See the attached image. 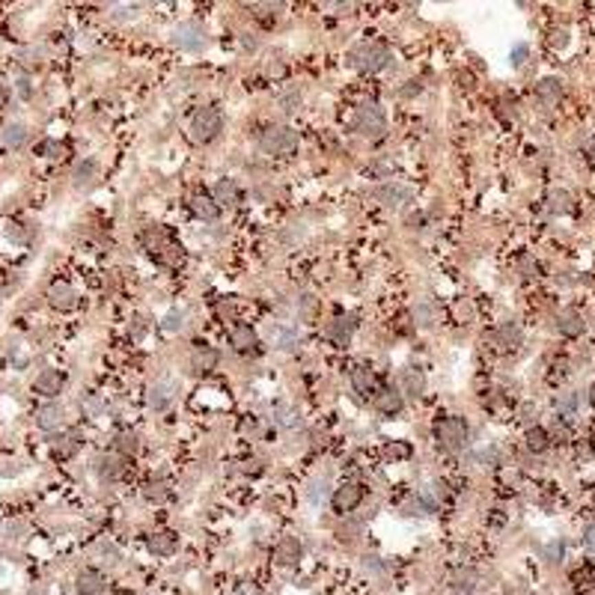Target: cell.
<instances>
[{
    "instance_id": "obj_1",
    "label": "cell",
    "mask_w": 595,
    "mask_h": 595,
    "mask_svg": "<svg viewBox=\"0 0 595 595\" xmlns=\"http://www.w3.org/2000/svg\"><path fill=\"white\" fill-rule=\"evenodd\" d=\"M471 438V426L464 423V417H444L435 426V440L444 453H462Z\"/></svg>"
},
{
    "instance_id": "obj_2",
    "label": "cell",
    "mask_w": 595,
    "mask_h": 595,
    "mask_svg": "<svg viewBox=\"0 0 595 595\" xmlns=\"http://www.w3.org/2000/svg\"><path fill=\"white\" fill-rule=\"evenodd\" d=\"M355 131L360 134V137H369V140L384 137V131H387L384 111L375 102H363L357 107V113H355Z\"/></svg>"
},
{
    "instance_id": "obj_3",
    "label": "cell",
    "mask_w": 595,
    "mask_h": 595,
    "mask_svg": "<svg viewBox=\"0 0 595 595\" xmlns=\"http://www.w3.org/2000/svg\"><path fill=\"white\" fill-rule=\"evenodd\" d=\"M387 63H390V51L381 42H363L351 51V66L357 71H369L372 75V71H381Z\"/></svg>"
},
{
    "instance_id": "obj_4",
    "label": "cell",
    "mask_w": 595,
    "mask_h": 595,
    "mask_svg": "<svg viewBox=\"0 0 595 595\" xmlns=\"http://www.w3.org/2000/svg\"><path fill=\"white\" fill-rule=\"evenodd\" d=\"M259 146H262L268 155H292L298 149V131H292L289 125H271V128L262 131Z\"/></svg>"
},
{
    "instance_id": "obj_5",
    "label": "cell",
    "mask_w": 595,
    "mask_h": 595,
    "mask_svg": "<svg viewBox=\"0 0 595 595\" xmlns=\"http://www.w3.org/2000/svg\"><path fill=\"white\" fill-rule=\"evenodd\" d=\"M221 131H223V113L218 111V107H203V111L194 113L191 134H194L197 143H212Z\"/></svg>"
},
{
    "instance_id": "obj_6",
    "label": "cell",
    "mask_w": 595,
    "mask_h": 595,
    "mask_svg": "<svg viewBox=\"0 0 595 595\" xmlns=\"http://www.w3.org/2000/svg\"><path fill=\"white\" fill-rule=\"evenodd\" d=\"M176 396H179V381H173V378H155L146 387V405L152 411H167L176 402Z\"/></svg>"
},
{
    "instance_id": "obj_7",
    "label": "cell",
    "mask_w": 595,
    "mask_h": 595,
    "mask_svg": "<svg viewBox=\"0 0 595 595\" xmlns=\"http://www.w3.org/2000/svg\"><path fill=\"white\" fill-rule=\"evenodd\" d=\"M333 509L339 512V515H348V512H355L360 503H363V485L357 482H342L339 489H333Z\"/></svg>"
},
{
    "instance_id": "obj_8",
    "label": "cell",
    "mask_w": 595,
    "mask_h": 595,
    "mask_svg": "<svg viewBox=\"0 0 595 595\" xmlns=\"http://www.w3.org/2000/svg\"><path fill=\"white\" fill-rule=\"evenodd\" d=\"M173 45H179L182 51L197 54V51H203L205 36H203V30L197 24H179L176 30H173Z\"/></svg>"
},
{
    "instance_id": "obj_9",
    "label": "cell",
    "mask_w": 595,
    "mask_h": 595,
    "mask_svg": "<svg viewBox=\"0 0 595 595\" xmlns=\"http://www.w3.org/2000/svg\"><path fill=\"white\" fill-rule=\"evenodd\" d=\"M372 402H375V411L384 414V417H396V414H402V408H405V399H402V393L396 390V387H384V390H378Z\"/></svg>"
},
{
    "instance_id": "obj_10",
    "label": "cell",
    "mask_w": 595,
    "mask_h": 595,
    "mask_svg": "<svg viewBox=\"0 0 595 595\" xmlns=\"http://www.w3.org/2000/svg\"><path fill=\"white\" fill-rule=\"evenodd\" d=\"M63 384H66V375L63 372H57V369H42L39 375H36V381H33V393H39V396H57L60 390H63Z\"/></svg>"
},
{
    "instance_id": "obj_11",
    "label": "cell",
    "mask_w": 595,
    "mask_h": 595,
    "mask_svg": "<svg viewBox=\"0 0 595 595\" xmlns=\"http://www.w3.org/2000/svg\"><path fill=\"white\" fill-rule=\"evenodd\" d=\"M301 554H304V548H301V542H298L295 536H283L280 542H277V548H274V560H277V565H295L298 560H301Z\"/></svg>"
},
{
    "instance_id": "obj_12",
    "label": "cell",
    "mask_w": 595,
    "mask_h": 595,
    "mask_svg": "<svg viewBox=\"0 0 595 595\" xmlns=\"http://www.w3.org/2000/svg\"><path fill=\"white\" fill-rule=\"evenodd\" d=\"M375 197H378V200H381L384 205H402V203H411V200H414L411 188H405V185H399V182H387L384 188H378Z\"/></svg>"
},
{
    "instance_id": "obj_13",
    "label": "cell",
    "mask_w": 595,
    "mask_h": 595,
    "mask_svg": "<svg viewBox=\"0 0 595 595\" xmlns=\"http://www.w3.org/2000/svg\"><path fill=\"white\" fill-rule=\"evenodd\" d=\"M48 304L54 310H71L78 304V292L71 289L69 283H54L48 289Z\"/></svg>"
},
{
    "instance_id": "obj_14",
    "label": "cell",
    "mask_w": 595,
    "mask_h": 595,
    "mask_svg": "<svg viewBox=\"0 0 595 595\" xmlns=\"http://www.w3.org/2000/svg\"><path fill=\"white\" fill-rule=\"evenodd\" d=\"M149 551L155 554V557H170V554H176V545H179V536L176 533H170V530H155V533L149 536Z\"/></svg>"
},
{
    "instance_id": "obj_15",
    "label": "cell",
    "mask_w": 595,
    "mask_h": 595,
    "mask_svg": "<svg viewBox=\"0 0 595 595\" xmlns=\"http://www.w3.org/2000/svg\"><path fill=\"white\" fill-rule=\"evenodd\" d=\"M107 583H104V574L96 572V569H84L78 574V592L80 595H104Z\"/></svg>"
},
{
    "instance_id": "obj_16",
    "label": "cell",
    "mask_w": 595,
    "mask_h": 595,
    "mask_svg": "<svg viewBox=\"0 0 595 595\" xmlns=\"http://www.w3.org/2000/svg\"><path fill=\"white\" fill-rule=\"evenodd\" d=\"M328 337L337 342V346H348L351 337H355V319H351V315H337V319L328 324Z\"/></svg>"
},
{
    "instance_id": "obj_17",
    "label": "cell",
    "mask_w": 595,
    "mask_h": 595,
    "mask_svg": "<svg viewBox=\"0 0 595 595\" xmlns=\"http://www.w3.org/2000/svg\"><path fill=\"white\" fill-rule=\"evenodd\" d=\"M63 423H66V414H63L60 405H42V408L36 411V426L45 429V431L63 429Z\"/></svg>"
},
{
    "instance_id": "obj_18",
    "label": "cell",
    "mask_w": 595,
    "mask_h": 595,
    "mask_svg": "<svg viewBox=\"0 0 595 595\" xmlns=\"http://www.w3.org/2000/svg\"><path fill=\"white\" fill-rule=\"evenodd\" d=\"M96 471H98V476H102L104 482H113V480H120L122 471H125V458H120V456H98L96 458Z\"/></svg>"
},
{
    "instance_id": "obj_19",
    "label": "cell",
    "mask_w": 595,
    "mask_h": 595,
    "mask_svg": "<svg viewBox=\"0 0 595 595\" xmlns=\"http://www.w3.org/2000/svg\"><path fill=\"white\" fill-rule=\"evenodd\" d=\"M229 346L236 351H254L256 348V330L250 328V324H236V328L229 330Z\"/></svg>"
},
{
    "instance_id": "obj_20",
    "label": "cell",
    "mask_w": 595,
    "mask_h": 595,
    "mask_svg": "<svg viewBox=\"0 0 595 595\" xmlns=\"http://www.w3.org/2000/svg\"><path fill=\"white\" fill-rule=\"evenodd\" d=\"M214 366H218V351H214V348L197 346V348L191 351V369H194V372L205 375V372H212Z\"/></svg>"
},
{
    "instance_id": "obj_21",
    "label": "cell",
    "mask_w": 595,
    "mask_h": 595,
    "mask_svg": "<svg viewBox=\"0 0 595 595\" xmlns=\"http://www.w3.org/2000/svg\"><path fill=\"white\" fill-rule=\"evenodd\" d=\"M557 330L563 333V337H581L583 333V315L578 310H563L557 315Z\"/></svg>"
},
{
    "instance_id": "obj_22",
    "label": "cell",
    "mask_w": 595,
    "mask_h": 595,
    "mask_svg": "<svg viewBox=\"0 0 595 595\" xmlns=\"http://www.w3.org/2000/svg\"><path fill=\"white\" fill-rule=\"evenodd\" d=\"M402 390L411 396V399H420L423 393H426V375L420 372V369H405L402 372Z\"/></svg>"
},
{
    "instance_id": "obj_23",
    "label": "cell",
    "mask_w": 595,
    "mask_h": 595,
    "mask_svg": "<svg viewBox=\"0 0 595 595\" xmlns=\"http://www.w3.org/2000/svg\"><path fill=\"white\" fill-rule=\"evenodd\" d=\"M494 337H497V346L500 348H518L521 342H524V333H521V328H518L515 322H503Z\"/></svg>"
},
{
    "instance_id": "obj_24",
    "label": "cell",
    "mask_w": 595,
    "mask_h": 595,
    "mask_svg": "<svg viewBox=\"0 0 595 595\" xmlns=\"http://www.w3.org/2000/svg\"><path fill=\"white\" fill-rule=\"evenodd\" d=\"M212 197H214V203L218 205H236L238 203V188H236L232 179H218L214 188H212Z\"/></svg>"
},
{
    "instance_id": "obj_25",
    "label": "cell",
    "mask_w": 595,
    "mask_h": 595,
    "mask_svg": "<svg viewBox=\"0 0 595 595\" xmlns=\"http://www.w3.org/2000/svg\"><path fill=\"white\" fill-rule=\"evenodd\" d=\"M560 96H563V84L557 78H545V80H539L536 84V98L542 104H557L560 102Z\"/></svg>"
},
{
    "instance_id": "obj_26",
    "label": "cell",
    "mask_w": 595,
    "mask_h": 595,
    "mask_svg": "<svg viewBox=\"0 0 595 595\" xmlns=\"http://www.w3.org/2000/svg\"><path fill=\"white\" fill-rule=\"evenodd\" d=\"M449 590H453V595H473V590H476V572L473 569H458L453 574V581H449Z\"/></svg>"
},
{
    "instance_id": "obj_27",
    "label": "cell",
    "mask_w": 595,
    "mask_h": 595,
    "mask_svg": "<svg viewBox=\"0 0 595 595\" xmlns=\"http://www.w3.org/2000/svg\"><path fill=\"white\" fill-rule=\"evenodd\" d=\"M27 140H30V131H27L24 122H9L3 128V143L9 149H21Z\"/></svg>"
},
{
    "instance_id": "obj_28",
    "label": "cell",
    "mask_w": 595,
    "mask_h": 595,
    "mask_svg": "<svg viewBox=\"0 0 595 595\" xmlns=\"http://www.w3.org/2000/svg\"><path fill=\"white\" fill-rule=\"evenodd\" d=\"M143 497L149 503H164L170 497V482L167 480H146L143 482Z\"/></svg>"
},
{
    "instance_id": "obj_29",
    "label": "cell",
    "mask_w": 595,
    "mask_h": 595,
    "mask_svg": "<svg viewBox=\"0 0 595 595\" xmlns=\"http://www.w3.org/2000/svg\"><path fill=\"white\" fill-rule=\"evenodd\" d=\"M414 324H417V328H423V330L435 328V324H438V310H435V306H431L429 301L417 304V306H414Z\"/></svg>"
},
{
    "instance_id": "obj_30",
    "label": "cell",
    "mask_w": 595,
    "mask_h": 595,
    "mask_svg": "<svg viewBox=\"0 0 595 595\" xmlns=\"http://www.w3.org/2000/svg\"><path fill=\"white\" fill-rule=\"evenodd\" d=\"M351 387H355L360 396H369V393L375 390V375L369 372L366 366H357L355 372H351Z\"/></svg>"
},
{
    "instance_id": "obj_31",
    "label": "cell",
    "mask_w": 595,
    "mask_h": 595,
    "mask_svg": "<svg viewBox=\"0 0 595 595\" xmlns=\"http://www.w3.org/2000/svg\"><path fill=\"white\" fill-rule=\"evenodd\" d=\"M191 212L197 214V218H203V221H218V214H221L218 205H214L212 200H205V197H194Z\"/></svg>"
},
{
    "instance_id": "obj_32",
    "label": "cell",
    "mask_w": 595,
    "mask_h": 595,
    "mask_svg": "<svg viewBox=\"0 0 595 595\" xmlns=\"http://www.w3.org/2000/svg\"><path fill=\"white\" fill-rule=\"evenodd\" d=\"M548 444H551V435H548L542 426H530L527 429V449H533V453H545Z\"/></svg>"
},
{
    "instance_id": "obj_33",
    "label": "cell",
    "mask_w": 595,
    "mask_h": 595,
    "mask_svg": "<svg viewBox=\"0 0 595 595\" xmlns=\"http://www.w3.org/2000/svg\"><path fill=\"white\" fill-rule=\"evenodd\" d=\"M93 176H96V161H84V164H78L75 167V188H87L89 182H93Z\"/></svg>"
},
{
    "instance_id": "obj_34",
    "label": "cell",
    "mask_w": 595,
    "mask_h": 595,
    "mask_svg": "<svg viewBox=\"0 0 595 595\" xmlns=\"http://www.w3.org/2000/svg\"><path fill=\"white\" fill-rule=\"evenodd\" d=\"M116 449H120L122 456H134L140 449V440H137V435L134 431H122L120 438H116Z\"/></svg>"
},
{
    "instance_id": "obj_35",
    "label": "cell",
    "mask_w": 595,
    "mask_h": 595,
    "mask_svg": "<svg viewBox=\"0 0 595 595\" xmlns=\"http://www.w3.org/2000/svg\"><path fill=\"white\" fill-rule=\"evenodd\" d=\"M548 209H551V212H560V214L569 212V209H572V197L565 194V191H554V194H551V203H548Z\"/></svg>"
},
{
    "instance_id": "obj_36",
    "label": "cell",
    "mask_w": 595,
    "mask_h": 595,
    "mask_svg": "<svg viewBox=\"0 0 595 595\" xmlns=\"http://www.w3.org/2000/svg\"><path fill=\"white\" fill-rule=\"evenodd\" d=\"M78 447H80V438H78V435H69L66 440H63V444H57V449H54V453H57L60 458H69V456L78 453Z\"/></svg>"
},
{
    "instance_id": "obj_37",
    "label": "cell",
    "mask_w": 595,
    "mask_h": 595,
    "mask_svg": "<svg viewBox=\"0 0 595 595\" xmlns=\"http://www.w3.org/2000/svg\"><path fill=\"white\" fill-rule=\"evenodd\" d=\"M572 581H574V590H578V592H590V587H592V572H590V569H578Z\"/></svg>"
},
{
    "instance_id": "obj_38",
    "label": "cell",
    "mask_w": 595,
    "mask_h": 595,
    "mask_svg": "<svg viewBox=\"0 0 595 595\" xmlns=\"http://www.w3.org/2000/svg\"><path fill=\"white\" fill-rule=\"evenodd\" d=\"M39 152H48V158H66V146L63 143H54V140H45Z\"/></svg>"
},
{
    "instance_id": "obj_39",
    "label": "cell",
    "mask_w": 595,
    "mask_h": 595,
    "mask_svg": "<svg viewBox=\"0 0 595 595\" xmlns=\"http://www.w3.org/2000/svg\"><path fill=\"white\" fill-rule=\"evenodd\" d=\"M384 456H387V458H408V456H411V447H408V444H387Z\"/></svg>"
},
{
    "instance_id": "obj_40",
    "label": "cell",
    "mask_w": 595,
    "mask_h": 595,
    "mask_svg": "<svg viewBox=\"0 0 595 595\" xmlns=\"http://www.w3.org/2000/svg\"><path fill=\"white\" fill-rule=\"evenodd\" d=\"M164 330H170V333H173V330H182V313H176V310H173V313H167V319H164Z\"/></svg>"
},
{
    "instance_id": "obj_41",
    "label": "cell",
    "mask_w": 595,
    "mask_h": 595,
    "mask_svg": "<svg viewBox=\"0 0 595 595\" xmlns=\"http://www.w3.org/2000/svg\"><path fill=\"white\" fill-rule=\"evenodd\" d=\"M137 15V6H113V18L116 21H128V18Z\"/></svg>"
},
{
    "instance_id": "obj_42",
    "label": "cell",
    "mask_w": 595,
    "mask_h": 595,
    "mask_svg": "<svg viewBox=\"0 0 595 595\" xmlns=\"http://www.w3.org/2000/svg\"><path fill=\"white\" fill-rule=\"evenodd\" d=\"M363 569H366L369 574H384V565H381V560H378V557H363Z\"/></svg>"
},
{
    "instance_id": "obj_43",
    "label": "cell",
    "mask_w": 595,
    "mask_h": 595,
    "mask_svg": "<svg viewBox=\"0 0 595 595\" xmlns=\"http://www.w3.org/2000/svg\"><path fill=\"white\" fill-rule=\"evenodd\" d=\"M280 104H283V111H295V107L301 104V93H295V89H292V93H286L280 98Z\"/></svg>"
},
{
    "instance_id": "obj_44",
    "label": "cell",
    "mask_w": 595,
    "mask_h": 595,
    "mask_svg": "<svg viewBox=\"0 0 595 595\" xmlns=\"http://www.w3.org/2000/svg\"><path fill=\"white\" fill-rule=\"evenodd\" d=\"M563 557V542H551L548 545V551H545V560L548 563H557Z\"/></svg>"
},
{
    "instance_id": "obj_45",
    "label": "cell",
    "mask_w": 595,
    "mask_h": 595,
    "mask_svg": "<svg viewBox=\"0 0 595 595\" xmlns=\"http://www.w3.org/2000/svg\"><path fill=\"white\" fill-rule=\"evenodd\" d=\"M277 414H280V417H277V420H280V426H298V423H301V420L295 417V411H289V408H280Z\"/></svg>"
},
{
    "instance_id": "obj_46",
    "label": "cell",
    "mask_w": 595,
    "mask_h": 595,
    "mask_svg": "<svg viewBox=\"0 0 595 595\" xmlns=\"http://www.w3.org/2000/svg\"><path fill=\"white\" fill-rule=\"evenodd\" d=\"M574 408H578V393H569L565 399L560 402V414H572Z\"/></svg>"
},
{
    "instance_id": "obj_47",
    "label": "cell",
    "mask_w": 595,
    "mask_h": 595,
    "mask_svg": "<svg viewBox=\"0 0 595 595\" xmlns=\"http://www.w3.org/2000/svg\"><path fill=\"white\" fill-rule=\"evenodd\" d=\"M583 545H587L590 551H595V521H592V524L583 527Z\"/></svg>"
},
{
    "instance_id": "obj_48",
    "label": "cell",
    "mask_w": 595,
    "mask_h": 595,
    "mask_svg": "<svg viewBox=\"0 0 595 595\" xmlns=\"http://www.w3.org/2000/svg\"><path fill=\"white\" fill-rule=\"evenodd\" d=\"M319 494H324V480H322V482H319V480L310 482V491H306V497H310L313 503H319Z\"/></svg>"
},
{
    "instance_id": "obj_49",
    "label": "cell",
    "mask_w": 595,
    "mask_h": 595,
    "mask_svg": "<svg viewBox=\"0 0 595 595\" xmlns=\"http://www.w3.org/2000/svg\"><path fill=\"white\" fill-rule=\"evenodd\" d=\"M15 87H18V96H21V98H30V96H33L30 78H18V84H15Z\"/></svg>"
},
{
    "instance_id": "obj_50",
    "label": "cell",
    "mask_w": 595,
    "mask_h": 595,
    "mask_svg": "<svg viewBox=\"0 0 595 595\" xmlns=\"http://www.w3.org/2000/svg\"><path fill=\"white\" fill-rule=\"evenodd\" d=\"M524 57H527V45H515V48H512V63H515V66H521V63H524Z\"/></svg>"
},
{
    "instance_id": "obj_51",
    "label": "cell",
    "mask_w": 595,
    "mask_h": 595,
    "mask_svg": "<svg viewBox=\"0 0 595 595\" xmlns=\"http://www.w3.org/2000/svg\"><path fill=\"white\" fill-rule=\"evenodd\" d=\"M423 221H426V218H423V214H420V212H411V214H408V218H405V223H408V227H411V229H417V227H420V223H423Z\"/></svg>"
},
{
    "instance_id": "obj_52",
    "label": "cell",
    "mask_w": 595,
    "mask_h": 595,
    "mask_svg": "<svg viewBox=\"0 0 595 595\" xmlns=\"http://www.w3.org/2000/svg\"><path fill=\"white\" fill-rule=\"evenodd\" d=\"M551 42L557 45V48H563V45L569 42V36H565V30H560V33H554V39H551Z\"/></svg>"
},
{
    "instance_id": "obj_53",
    "label": "cell",
    "mask_w": 595,
    "mask_h": 595,
    "mask_svg": "<svg viewBox=\"0 0 595 595\" xmlns=\"http://www.w3.org/2000/svg\"><path fill=\"white\" fill-rule=\"evenodd\" d=\"M268 75H283V63H268Z\"/></svg>"
},
{
    "instance_id": "obj_54",
    "label": "cell",
    "mask_w": 595,
    "mask_h": 595,
    "mask_svg": "<svg viewBox=\"0 0 595 595\" xmlns=\"http://www.w3.org/2000/svg\"><path fill=\"white\" fill-rule=\"evenodd\" d=\"M143 330H146V324H143V319H140V315H137V319H134V337H140Z\"/></svg>"
},
{
    "instance_id": "obj_55",
    "label": "cell",
    "mask_w": 595,
    "mask_h": 595,
    "mask_svg": "<svg viewBox=\"0 0 595 595\" xmlns=\"http://www.w3.org/2000/svg\"><path fill=\"white\" fill-rule=\"evenodd\" d=\"M6 98H9V93H6V87H3V84H0V107H3V104H6Z\"/></svg>"
},
{
    "instance_id": "obj_56",
    "label": "cell",
    "mask_w": 595,
    "mask_h": 595,
    "mask_svg": "<svg viewBox=\"0 0 595 595\" xmlns=\"http://www.w3.org/2000/svg\"><path fill=\"white\" fill-rule=\"evenodd\" d=\"M587 152H590V155H592V158H595V137H592V140H590V143H587Z\"/></svg>"
},
{
    "instance_id": "obj_57",
    "label": "cell",
    "mask_w": 595,
    "mask_h": 595,
    "mask_svg": "<svg viewBox=\"0 0 595 595\" xmlns=\"http://www.w3.org/2000/svg\"><path fill=\"white\" fill-rule=\"evenodd\" d=\"M590 402H592V408H595V384L590 387Z\"/></svg>"
},
{
    "instance_id": "obj_58",
    "label": "cell",
    "mask_w": 595,
    "mask_h": 595,
    "mask_svg": "<svg viewBox=\"0 0 595 595\" xmlns=\"http://www.w3.org/2000/svg\"><path fill=\"white\" fill-rule=\"evenodd\" d=\"M592 503H595V489H592Z\"/></svg>"
}]
</instances>
